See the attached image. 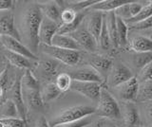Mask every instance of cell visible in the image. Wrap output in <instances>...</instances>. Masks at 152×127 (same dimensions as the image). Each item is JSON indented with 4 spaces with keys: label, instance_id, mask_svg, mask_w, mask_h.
Listing matches in <instances>:
<instances>
[{
    "label": "cell",
    "instance_id": "cell-9",
    "mask_svg": "<svg viewBox=\"0 0 152 127\" xmlns=\"http://www.w3.org/2000/svg\"><path fill=\"white\" fill-rule=\"evenodd\" d=\"M1 44H2V48H4L5 50H8V51H11V52L22 55L24 57L28 58L33 61L37 60V56L34 53H32L20 40H17L11 36L2 35L1 36Z\"/></svg>",
    "mask_w": 152,
    "mask_h": 127
},
{
    "label": "cell",
    "instance_id": "cell-15",
    "mask_svg": "<svg viewBox=\"0 0 152 127\" xmlns=\"http://www.w3.org/2000/svg\"><path fill=\"white\" fill-rule=\"evenodd\" d=\"M104 18V13L101 12L93 11L91 13H89L87 17V22H86V27L90 34H91L98 43V39L100 33H101L103 22Z\"/></svg>",
    "mask_w": 152,
    "mask_h": 127
},
{
    "label": "cell",
    "instance_id": "cell-3",
    "mask_svg": "<svg viewBox=\"0 0 152 127\" xmlns=\"http://www.w3.org/2000/svg\"><path fill=\"white\" fill-rule=\"evenodd\" d=\"M95 113V108L89 105H73L60 111L49 121L50 127L55 125L79 120L86 117H89Z\"/></svg>",
    "mask_w": 152,
    "mask_h": 127
},
{
    "label": "cell",
    "instance_id": "cell-6",
    "mask_svg": "<svg viewBox=\"0 0 152 127\" xmlns=\"http://www.w3.org/2000/svg\"><path fill=\"white\" fill-rule=\"evenodd\" d=\"M103 86H104L103 84L98 83L79 82V81H73L72 80L70 90H72L76 93H79L82 96L88 98L91 101L98 102Z\"/></svg>",
    "mask_w": 152,
    "mask_h": 127
},
{
    "label": "cell",
    "instance_id": "cell-17",
    "mask_svg": "<svg viewBox=\"0 0 152 127\" xmlns=\"http://www.w3.org/2000/svg\"><path fill=\"white\" fill-rule=\"evenodd\" d=\"M4 57L7 59L10 65L18 68H23L26 70H31L34 67L36 64L33 63V60L24 57L22 55L11 52V51L4 50Z\"/></svg>",
    "mask_w": 152,
    "mask_h": 127
},
{
    "label": "cell",
    "instance_id": "cell-50",
    "mask_svg": "<svg viewBox=\"0 0 152 127\" xmlns=\"http://www.w3.org/2000/svg\"><path fill=\"white\" fill-rule=\"evenodd\" d=\"M150 33H151V37H150V39L152 40V29H150Z\"/></svg>",
    "mask_w": 152,
    "mask_h": 127
},
{
    "label": "cell",
    "instance_id": "cell-38",
    "mask_svg": "<svg viewBox=\"0 0 152 127\" xmlns=\"http://www.w3.org/2000/svg\"><path fill=\"white\" fill-rule=\"evenodd\" d=\"M77 15L78 12H74L71 9H64L61 15V25H69L72 23L77 17Z\"/></svg>",
    "mask_w": 152,
    "mask_h": 127
},
{
    "label": "cell",
    "instance_id": "cell-51",
    "mask_svg": "<svg viewBox=\"0 0 152 127\" xmlns=\"http://www.w3.org/2000/svg\"><path fill=\"white\" fill-rule=\"evenodd\" d=\"M4 127H11V126H10V125H7V124H5V123H4Z\"/></svg>",
    "mask_w": 152,
    "mask_h": 127
},
{
    "label": "cell",
    "instance_id": "cell-10",
    "mask_svg": "<svg viewBox=\"0 0 152 127\" xmlns=\"http://www.w3.org/2000/svg\"><path fill=\"white\" fill-rule=\"evenodd\" d=\"M71 79L73 81H79V82H89V83H104V77L96 71L92 67L88 65V67H80L76 70H73L70 73Z\"/></svg>",
    "mask_w": 152,
    "mask_h": 127
},
{
    "label": "cell",
    "instance_id": "cell-24",
    "mask_svg": "<svg viewBox=\"0 0 152 127\" xmlns=\"http://www.w3.org/2000/svg\"><path fill=\"white\" fill-rule=\"evenodd\" d=\"M104 18H106L107 31L109 34V38L111 41V45L113 48H118L119 46V40H118V33H117V24H116V15L114 12H110L104 13Z\"/></svg>",
    "mask_w": 152,
    "mask_h": 127
},
{
    "label": "cell",
    "instance_id": "cell-18",
    "mask_svg": "<svg viewBox=\"0 0 152 127\" xmlns=\"http://www.w3.org/2000/svg\"><path fill=\"white\" fill-rule=\"evenodd\" d=\"M23 99L26 107L32 110H39L44 105L40 90H27L22 89Z\"/></svg>",
    "mask_w": 152,
    "mask_h": 127
},
{
    "label": "cell",
    "instance_id": "cell-43",
    "mask_svg": "<svg viewBox=\"0 0 152 127\" xmlns=\"http://www.w3.org/2000/svg\"><path fill=\"white\" fill-rule=\"evenodd\" d=\"M7 79H8V67H6L0 72V87L4 88L5 84L7 83Z\"/></svg>",
    "mask_w": 152,
    "mask_h": 127
},
{
    "label": "cell",
    "instance_id": "cell-21",
    "mask_svg": "<svg viewBox=\"0 0 152 127\" xmlns=\"http://www.w3.org/2000/svg\"><path fill=\"white\" fill-rule=\"evenodd\" d=\"M57 67L58 65L54 60H42L36 64L35 69L41 78L50 80L56 75Z\"/></svg>",
    "mask_w": 152,
    "mask_h": 127
},
{
    "label": "cell",
    "instance_id": "cell-49",
    "mask_svg": "<svg viewBox=\"0 0 152 127\" xmlns=\"http://www.w3.org/2000/svg\"><path fill=\"white\" fill-rule=\"evenodd\" d=\"M0 127H4V123L2 121H0Z\"/></svg>",
    "mask_w": 152,
    "mask_h": 127
},
{
    "label": "cell",
    "instance_id": "cell-35",
    "mask_svg": "<svg viewBox=\"0 0 152 127\" xmlns=\"http://www.w3.org/2000/svg\"><path fill=\"white\" fill-rule=\"evenodd\" d=\"M152 61V52L146 53H136L132 56V63L137 68H142L145 65Z\"/></svg>",
    "mask_w": 152,
    "mask_h": 127
},
{
    "label": "cell",
    "instance_id": "cell-2",
    "mask_svg": "<svg viewBox=\"0 0 152 127\" xmlns=\"http://www.w3.org/2000/svg\"><path fill=\"white\" fill-rule=\"evenodd\" d=\"M95 114L111 120H119L122 119L120 105L116 99L104 86H103L101 90L97 106L95 108Z\"/></svg>",
    "mask_w": 152,
    "mask_h": 127
},
{
    "label": "cell",
    "instance_id": "cell-47",
    "mask_svg": "<svg viewBox=\"0 0 152 127\" xmlns=\"http://www.w3.org/2000/svg\"><path fill=\"white\" fill-rule=\"evenodd\" d=\"M5 95V90L3 87H0V99H2V97Z\"/></svg>",
    "mask_w": 152,
    "mask_h": 127
},
{
    "label": "cell",
    "instance_id": "cell-19",
    "mask_svg": "<svg viewBox=\"0 0 152 127\" xmlns=\"http://www.w3.org/2000/svg\"><path fill=\"white\" fill-rule=\"evenodd\" d=\"M90 67H92L96 71H98L104 79V76H107L110 69L113 67L112 59L107 56L95 55L90 60Z\"/></svg>",
    "mask_w": 152,
    "mask_h": 127
},
{
    "label": "cell",
    "instance_id": "cell-5",
    "mask_svg": "<svg viewBox=\"0 0 152 127\" xmlns=\"http://www.w3.org/2000/svg\"><path fill=\"white\" fill-rule=\"evenodd\" d=\"M7 99L11 100L14 105L16 106L18 116L20 119L26 120V105L24 102L22 86H21V77L17 76L13 83L9 87L7 92Z\"/></svg>",
    "mask_w": 152,
    "mask_h": 127
},
{
    "label": "cell",
    "instance_id": "cell-25",
    "mask_svg": "<svg viewBox=\"0 0 152 127\" xmlns=\"http://www.w3.org/2000/svg\"><path fill=\"white\" fill-rule=\"evenodd\" d=\"M41 92V96L43 99V102L44 103H49L52 101L56 100L61 95V91L57 88L56 84L54 83H46L44 87L42 88Z\"/></svg>",
    "mask_w": 152,
    "mask_h": 127
},
{
    "label": "cell",
    "instance_id": "cell-8",
    "mask_svg": "<svg viewBox=\"0 0 152 127\" xmlns=\"http://www.w3.org/2000/svg\"><path fill=\"white\" fill-rule=\"evenodd\" d=\"M132 77L134 76H133L130 68L127 67L126 65L118 63L116 65H113L112 68L107 75V84L110 87H116L130 80Z\"/></svg>",
    "mask_w": 152,
    "mask_h": 127
},
{
    "label": "cell",
    "instance_id": "cell-48",
    "mask_svg": "<svg viewBox=\"0 0 152 127\" xmlns=\"http://www.w3.org/2000/svg\"><path fill=\"white\" fill-rule=\"evenodd\" d=\"M1 36H2V34H1V32H0V48H2V44H1Z\"/></svg>",
    "mask_w": 152,
    "mask_h": 127
},
{
    "label": "cell",
    "instance_id": "cell-7",
    "mask_svg": "<svg viewBox=\"0 0 152 127\" xmlns=\"http://www.w3.org/2000/svg\"><path fill=\"white\" fill-rule=\"evenodd\" d=\"M139 86L140 83L138 82L137 78L134 76L130 80H128V81L114 88H115L118 97L124 102H137L138 93H139Z\"/></svg>",
    "mask_w": 152,
    "mask_h": 127
},
{
    "label": "cell",
    "instance_id": "cell-41",
    "mask_svg": "<svg viewBox=\"0 0 152 127\" xmlns=\"http://www.w3.org/2000/svg\"><path fill=\"white\" fill-rule=\"evenodd\" d=\"M3 123L10 125L11 127H27V121L24 120L20 118H12V119L1 120Z\"/></svg>",
    "mask_w": 152,
    "mask_h": 127
},
{
    "label": "cell",
    "instance_id": "cell-12",
    "mask_svg": "<svg viewBox=\"0 0 152 127\" xmlns=\"http://www.w3.org/2000/svg\"><path fill=\"white\" fill-rule=\"evenodd\" d=\"M0 32L2 35L11 36L17 40H20L12 11L0 12Z\"/></svg>",
    "mask_w": 152,
    "mask_h": 127
},
{
    "label": "cell",
    "instance_id": "cell-45",
    "mask_svg": "<svg viewBox=\"0 0 152 127\" xmlns=\"http://www.w3.org/2000/svg\"><path fill=\"white\" fill-rule=\"evenodd\" d=\"M101 125H102V120H96L91 122V123L86 127H101Z\"/></svg>",
    "mask_w": 152,
    "mask_h": 127
},
{
    "label": "cell",
    "instance_id": "cell-1",
    "mask_svg": "<svg viewBox=\"0 0 152 127\" xmlns=\"http://www.w3.org/2000/svg\"><path fill=\"white\" fill-rule=\"evenodd\" d=\"M42 20L43 15L40 7L33 2L24 6L17 19H15L16 29L21 42L34 54L40 46L38 35Z\"/></svg>",
    "mask_w": 152,
    "mask_h": 127
},
{
    "label": "cell",
    "instance_id": "cell-42",
    "mask_svg": "<svg viewBox=\"0 0 152 127\" xmlns=\"http://www.w3.org/2000/svg\"><path fill=\"white\" fill-rule=\"evenodd\" d=\"M14 2L12 0H0V12L12 11Z\"/></svg>",
    "mask_w": 152,
    "mask_h": 127
},
{
    "label": "cell",
    "instance_id": "cell-44",
    "mask_svg": "<svg viewBox=\"0 0 152 127\" xmlns=\"http://www.w3.org/2000/svg\"><path fill=\"white\" fill-rule=\"evenodd\" d=\"M34 127H50V125L49 123V121L46 120V118L44 116H41L35 121Z\"/></svg>",
    "mask_w": 152,
    "mask_h": 127
},
{
    "label": "cell",
    "instance_id": "cell-14",
    "mask_svg": "<svg viewBox=\"0 0 152 127\" xmlns=\"http://www.w3.org/2000/svg\"><path fill=\"white\" fill-rule=\"evenodd\" d=\"M58 1H48L38 4L44 17L55 22L59 26L61 25V15H62V5L58 4Z\"/></svg>",
    "mask_w": 152,
    "mask_h": 127
},
{
    "label": "cell",
    "instance_id": "cell-20",
    "mask_svg": "<svg viewBox=\"0 0 152 127\" xmlns=\"http://www.w3.org/2000/svg\"><path fill=\"white\" fill-rule=\"evenodd\" d=\"M128 44H129V48L136 53L152 52V40L146 36H133Z\"/></svg>",
    "mask_w": 152,
    "mask_h": 127
},
{
    "label": "cell",
    "instance_id": "cell-31",
    "mask_svg": "<svg viewBox=\"0 0 152 127\" xmlns=\"http://www.w3.org/2000/svg\"><path fill=\"white\" fill-rule=\"evenodd\" d=\"M85 15H86L85 12H78L77 17L75 18V20L72 23H70V24H69V25H61L59 27V30H58V32H57V34H69V33H71V32L77 30L79 29L81 23H82L84 20Z\"/></svg>",
    "mask_w": 152,
    "mask_h": 127
},
{
    "label": "cell",
    "instance_id": "cell-32",
    "mask_svg": "<svg viewBox=\"0 0 152 127\" xmlns=\"http://www.w3.org/2000/svg\"><path fill=\"white\" fill-rule=\"evenodd\" d=\"M150 16H152V1L146 2V4H145L142 9L136 16H134L133 18H131V19L127 20V21H125V22L129 26V25L136 24V23L144 21V20L147 19V18H149Z\"/></svg>",
    "mask_w": 152,
    "mask_h": 127
},
{
    "label": "cell",
    "instance_id": "cell-4",
    "mask_svg": "<svg viewBox=\"0 0 152 127\" xmlns=\"http://www.w3.org/2000/svg\"><path fill=\"white\" fill-rule=\"evenodd\" d=\"M42 52L50 56L53 60L58 61V62L63 63L69 67H74L80 62L81 54L77 50H70L56 48L53 46H44L40 45Z\"/></svg>",
    "mask_w": 152,
    "mask_h": 127
},
{
    "label": "cell",
    "instance_id": "cell-16",
    "mask_svg": "<svg viewBox=\"0 0 152 127\" xmlns=\"http://www.w3.org/2000/svg\"><path fill=\"white\" fill-rule=\"evenodd\" d=\"M121 107V116L126 127H136L140 120V115L133 102H123Z\"/></svg>",
    "mask_w": 152,
    "mask_h": 127
},
{
    "label": "cell",
    "instance_id": "cell-52",
    "mask_svg": "<svg viewBox=\"0 0 152 127\" xmlns=\"http://www.w3.org/2000/svg\"><path fill=\"white\" fill-rule=\"evenodd\" d=\"M136 127H144V126H136Z\"/></svg>",
    "mask_w": 152,
    "mask_h": 127
},
{
    "label": "cell",
    "instance_id": "cell-36",
    "mask_svg": "<svg viewBox=\"0 0 152 127\" xmlns=\"http://www.w3.org/2000/svg\"><path fill=\"white\" fill-rule=\"evenodd\" d=\"M91 122H93V120H92L91 116H89V117L84 118V119H81L79 120L58 124V125H55L53 127H86V126H88V124L91 123Z\"/></svg>",
    "mask_w": 152,
    "mask_h": 127
},
{
    "label": "cell",
    "instance_id": "cell-40",
    "mask_svg": "<svg viewBox=\"0 0 152 127\" xmlns=\"http://www.w3.org/2000/svg\"><path fill=\"white\" fill-rule=\"evenodd\" d=\"M131 30H150L152 29V16H150L147 19L136 23V24L129 25Z\"/></svg>",
    "mask_w": 152,
    "mask_h": 127
},
{
    "label": "cell",
    "instance_id": "cell-30",
    "mask_svg": "<svg viewBox=\"0 0 152 127\" xmlns=\"http://www.w3.org/2000/svg\"><path fill=\"white\" fill-rule=\"evenodd\" d=\"M117 33L119 46H126L128 44V25L121 18L116 16Z\"/></svg>",
    "mask_w": 152,
    "mask_h": 127
},
{
    "label": "cell",
    "instance_id": "cell-28",
    "mask_svg": "<svg viewBox=\"0 0 152 127\" xmlns=\"http://www.w3.org/2000/svg\"><path fill=\"white\" fill-rule=\"evenodd\" d=\"M98 0H75V1H65V9H71L76 12H85V10L92 7L94 4H96Z\"/></svg>",
    "mask_w": 152,
    "mask_h": 127
},
{
    "label": "cell",
    "instance_id": "cell-37",
    "mask_svg": "<svg viewBox=\"0 0 152 127\" xmlns=\"http://www.w3.org/2000/svg\"><path fill=\"white\" fill-rule=\"evenodd\" d=\"M150 79H152V61L140 69L139 75H138V78H137L139 83H142Z\"/></svg>",
    "mask_w": 152,
    "mask_h": 127
},
{
    "label": "cell",
    "instance_id": "cell-27",
    "mask_svg": "<svg viewBox=\"0 0 152 127\" xmlns=\"http://www.w3.org/2000/svg\"><path fill=\"white\" fill-rule=\"evenodd\" d=\"M22 89L27 90H40V84L37 78L31 73V70H26L21 77Z\"/></svg>",
    "mask_w": 152,
    "mask_h": 127
},
{
    "label": "cell",
    "instance_id": "cell-29",
    "mask_svg": "<svg viewBox=\"0 0 152 127\" xmlns=\"http://www.w3.org/2000/svg\"><path fill=\"white\" fill-rule=\"evenodd\" d=\"M152 101V79L140 83L137 102H145Z\"/></svg>",
    "mask_w": 152,
    "mask_h": 127
},
{
    "label": "cell",
    "instance_id": "cell-11",
    "mask_svg": "<svg viewBox=\"0 0 152 127\" xmlns=\"http://www.w3.org/2000/svg\"><path fill=\"white\" fill-rule=\"evenodd\" d=\"M69 35H70L77 42L81 49L87 50L88 52L94 53L98 49V43L96 39L86 29H80L79 28L77 30L71 32Z\"/></svg>",
    "mask_w": 152,
    "mask_h": 127
},
{
    "label": "cell",
    "instance_id": "cell-53",
    "mask_svg": "<svg viewBox=\"0 0 152 127\" xmlns=\"http://www.w3.org/2000/svg\"><path fill=\"white\" fill-rule=\"evenodd\" d=\"M0 103H1V102H0Z\"/></svg>",
    "mask_w": 152,
    "mask_h": 127
},
{
    "label": "cell",
    "instance_id": "cell-23",
    "mask_svg": "<svg viewBox=\"0 0 152 127\" xmlns=\"http://www.w3.org/2000/svg\"><path fill=\"white\" fill-rule=\"evenodd\" d=\"M51 46L60 49L77 50V51L82 49L77 42L69 34H56L53 37V39H52Z\"/></svg>",
    "mask_w": 152,
    "mask_h": 127
},
{
    "label": "cell",
    "instance_id": "cell-26",
    "mask_svg": "<svg viewBox=\"0 0 152 127\" xmlns=\"http://www.w3.org/2000/svg\"><path fill=\"white\" fill-rule=\"evenodd\" d=\"M12 118H19L18 112L14 103L11 100L6 99L0 103V120Z\"/></svg>",
    "mask_w": 152,
    "mask_h": 127
},
{
    "label": "cell",
    "instance_id": "cell-33",
    "mask_svg": "<svg viewBox=\"0 0 152 127\" xmlns=\"http://www.w3.org/2000/svg\"><path fill=\"white\" fill-rule=\"evenodd\" d=\"M111 46L112 45H111V41H110V38H109V34L107 31L106 18H104L102 30H101V33H100L99 39H98V49H102L104 51H107L110 49Z\"/></svg>",
    "mask_w": 152,
    "mask_h": 127
},
{
    "label": "cell",
    "instance_id": "cell-34",
    "mask_svg": "<svg viewBox=\"0 0 152 127\" xmlns=\"http://www.w3.org/2000/svg\"><path fill=\"white\" fill-rule=\"evenodd\" d=\"M71 83H72V79H71L70 75L69 73H60L56 76L55 78V84L57 88L63 93L68 91L69 89H70Z\"/></svg>",
    "mask_w": 152,
    "mask_h": 127
},
{
    "label": "cell",
    "instance_id": "cell-46",
    "mask_svg": "<svg viewBox=\"0 0 152 127\" xmlns=\"http://www.w3.org/2000/svg\"><path fill=\"white\" fill-rule=\"evenodd\" d=\"M101 127H117L116 125H114L113 123L109 121H106V120H102V125Z\"/></svg>",
    "mask_w": 152,
    "mask_h": 127
},
{
    "label": "cell",
    "instance_id": "cell-22",
    "mask_svg": "<svg viewBox=\"0 0 152 127\" xmlns=\"http://www.w3.org/2000/svg\"><path fill=\"white\" fill-rule=\"evenodd\" d=\"M130 1L131 0H101L94 4L92 7H90L88 10L107 13L110 12H115L118 8Z\"/></svg>",
    "mask_w": 152,
    "mask_h": 127
},
{
    "label": "cell",
    "instance_id": "cell-13",
    "mask_svg": "<svg viewBox=\"0 0 152 127\" xmlns=\"http://www.w3.org/2000/svg\"><path fill=\"white\" fill-rule=\"evenodd\" d=\"M59 25L43 16V20L39 29V42L40 45L51 46L52 39L57 34L59 30Z\"/></svg>",
    "mask_w": 152,
    "mask_h": 127
},
{
    "label": "cell",
    "instance_id": "cell-39",
    "mask_svg": "<svg viewBox=\"0 0 152 127\" xmlns=\"http://www.w3.org/2000/svg\"><path fill=\"white\" fill-rule=\"evenodd\" d=\"M142 115L145 126L144 127H152V102H146L142 107Z\"/></svg>",
    "mask_w": 152,
    "mask_h": 127
}]
</instances>
